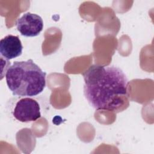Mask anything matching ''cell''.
<instances>
[{
  "instance_id": "6da1fadb",
  "label": "cell",
  "mask_w": 154,
  "mask_h": 154,
  "mask_svg": "<svg viewBox=\"0 0 154 154\" xmlns=\"http://www.w3.org/2000/svg\"><path fill=\"white\" fill-rule=\"evenodd\" d=\"M84 93L97 110L120 111L128 104V80L120 68L93 65L83 74Z\"/></svg>"
},
{
  "instance_id": "7a4b0ae2",
  "label": "cell",
  "mask_w": 154,
  "mask_h": 154,
  "mask_svg": "<svg viewBox=\"0 0 154 154\" xmlns=\"http://www.w3.org/2000/svg\"><path fill=\"white\" fill-rule=\"evenodd\" d=\"M5 80L13 95L35 96L46 86V73L32 60L14 61L5 72Z\"/></svg>"
},
{
  "instance_id": "3957f363",
  "label": "cell",
  "mask_w": 154,
  "mask_h": 154,
  "mask_svg": "<svg viewBox=\"0 0 154 154\" xmlns=\"http://www.w3.org/2000/svg\"><path fill=\"white\" fill-rule=\"evenodd\" d=\"M13 114L16 120L21 122L36 121L41 117L40 105L34 99L22 98L16 103Z\"/></svg>"
},
{
  "instance_id": "277c9868",
  "label": "cell",
  "mask_w": 154,
  "mask_h": 154,
  "mask_svg": "<svg viewBox=\"0 0 154 154\" xmlns=\"http://www.w3.org/2000/svg\"><path fill=\"white\" fill-rule=\"evenodd\" d=\"M16 26L22 35L35 37L43 30V21L39 15L28 12L17 19Z\"/></svg>"
},
{
  "instance_id": "5b68a950",
  "label": "cell",
  "mask_w": 154,
  "mask_h": 154,
  "mask_svg": "<svg viewBox=\"0 0 154 154\" xmlns=\"http://www.w3.org/2000/svg\"><path fill=\"white\" fill-rule=\"evenodd\" d=\"M23 46L17 35H7L0 41V53L2 58L9 60L19 57Z\"/></svg>"
}]
</instances>
